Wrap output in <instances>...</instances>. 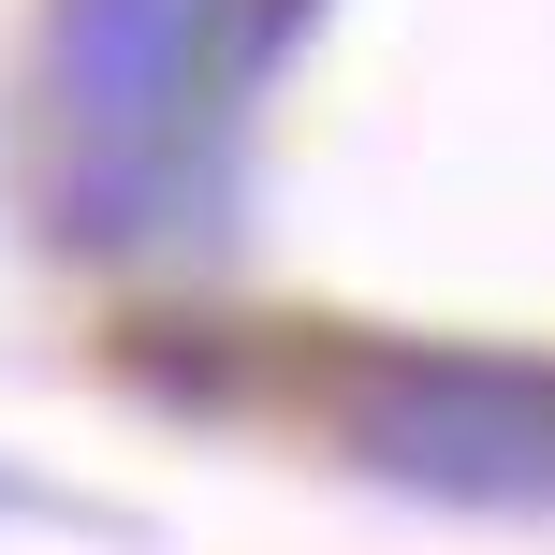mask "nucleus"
Returning <instances> with one entry per match:
<instances>
[{"mask_svg": "<svg viewBox=\"0 0 555 555\" xmlns=\"http://www.w3.org/2000/svg\"><path fill=\"white\" fill-rule=\"evenodd\" d=\"M249 29H263L249 0H59L44 15V117H59L74 234H146L162 191H191Z\"/></svg>", "mask_w": 555, "mask_h": 555, "instance_id": "1", "label": "nucleus"}, {"mask_svg": "<svg viewBox=\"0 0 555 555\" xmlns=\"http://www.w3.org/2000/svg\"><path fill=\"white\" fill-rule=\"evenodd\" d=\"M322 424L395 498L555 512V365H527V351H336Z\"/></svg>", "mask_w": 555, "mask_h": 555, "instance_id": "2", "label": "nucleus"}]
</instances>
